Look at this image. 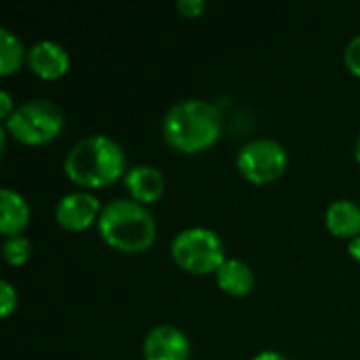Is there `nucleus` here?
<instances>
[{
	"instance_id": "f257e3e1",
	"label": "nucleus",
	"mask_w": 360,
	"mask_h": 360,
	"mask_svg": "<svg viewBox=\"0 0 360 360\" xmlns=\"http://www.w3.org/2000/svg\"><path fill=\"white\" fill-rule=\"evenodd\" d=\"M127 169V158L118 141L108 135H89L72 146L63 171L80 188H108L116 184Z\"/></svg>"
},
{
	"instance_id": "f03ea898",
	"label": "nucleus",
	"mask_w": 360,
	"mask_h": 360,
	"mask_svg": "<svg viewBox=\"0 0 360 360\" xmlns=\"http://www.w3.org/2000/svg\"><path fill=\"white\" fill-rule=\"evenodd\" d=\"M221 135L219 110L205 99L177 101L162 118L165 141L184 154H198L215 146Z\"/></svg>"
},
{
	"instance_id": "7ed1b4c3",
	"label": "nucleus",
	"mask_w": 360,
	"mask_h": 360,
	"mask_svg": "<svg viewBox=\"0 0 360 360\" xmlns=\"http://www.w3.org/2000/svg\"><path fill=\"white\" fill-rule=\"evenodd\" d=\"M101 240L120 253H143L156 240V219L146 205L116 198L103 205L97 219Z\"/></svg>"
},
{
	"instance_id": "20e7f679",
	"label": "nucleus",
	"mask_w": 360,
	"mask_h": 360,
	"mask_svg": "<svg viewBox=\"0 0 360 360\" xmlns=\"http://www.w3.org/2000/svg\"><path fill=\"white\" fill-rule=\"evenodd\" d=\"M65 124L63 110L51 99H27L4 120V131L25 146L53 141Z\"/></svg>"
},
{
	"instance_id": "39448f33",
	"label": "nucleus",
	"mask_w": 360,
	"mask_h": 360,
	"mask_svg": "<svg viewBox=\"0 0 360 360\" xmlns=\"http://www.w3.org/2000/svg\"><path fill=\"white\" fill-rule=\"evenodd\" d=\"M173 262L188 274H215L226 262V249L217 232L209 228H186L171 243Z\"/></svg>"
},
{
	"instance_id": "423d86ee",
	"label": "nucleus",
	"mask_w": 360,
	"mask_h": 360,
	"mask_svg": "<svg viewBox=\"0 0 360 360\" xmlns=\"http://www.w3.org/2000/svg\"><path fill=\"white\" fill-rule=\"evenodd\" d=\"M289 165V154L283 143L274 139H253L240 148L236 156V169L253 186H266L276 181Z\"/></svg>"
},
{
	"instance_id": "0eeeda50",
	"label": "nucleus",
	"mask_w": 360,
	"mask_h": 360,
	"mask_svg": "<svg viewBox=\"0 0 360 360\" xmlns=\"http://www.w3.org/2000/svg\"><path fill=\"white\" fill-rule=\"evenodd\" d=\"M101 202L95 194L89 192H70L59 198L55 207V219L57 224L68 232H82L97 224L101 215Z\"/></svg>"
},
{
	"instance_id": "6e6552de",
	"label": "nucleus",
	"mask_w": 360,
	"mask_h": 360,
	"mask_svg": "<svg viewBox=\"0 0 360 360\" xmlns=\"http://www.w3.org/2000/svg\"><path fill=\"white\" fill-rule=\"evenodd\" d=\"M143 359L188 360L190 359V340L181 329L173 325H158L150 329L143 340Z\"/></svg>"
},
{
	"instance_id": "1a4fd4ad",
	"label": "nucleus",
	"mask_w": 360,
	"mask_h": 360,
	"mask_svg": "<svg viewBox=\"0 0 360 360\" xmlns=\"http://www.w3.org/2000/svg\"><path fill=\"white\" fill-rule=\"evenodd\" d=\"M27 68L42 80H57L70 70V53L55 40H38L27 49Z\"/></svg>"
},
{
	"instance_id": "9d476101",
	"label": "nucleus",
	"mask_w": 360,
	"mask_h": 360,
	"mask_svg": "<svg viewBox=\"0 0 360 360\" xmlns=\"http://www.w3.org/2000/svg\"><path fill=\"white\" fill-rule=\"evenodd\" d=\"M124 186L133 200L141 205H152L165 194V175L152 165H137L127 171Z\"/></svg>"
},
{
	"instance_id": "9b49d317",
	"label": "nucleus",
	"mask_w": 360,
	"mask_h": 360,
	"mask_svg": "<svg viewBox=\"0 0 360 360\" xmlns=\"http://www.w3.org/2000/svg\"><path fill=\"white\" fill-rule=\"evenodd\" d=\"M325 226L338 238H359L360 236V207L348 198L333 200L325 211Z\"/></svg>"
},
{
	"instance_id": "f8f14e48",
	"label": "nucleus",
	"mask_w": 360,
	"mask_h": 360,
	"mask_svg": "<svg viewBox=\"0 0 360 360\" xmlns=\"http://www.w3.org/2000/svg\"><path fill=\"white\" fill-rule=\"evenodd\" d=\"M30 224V207L25 198L11 190L2 188L0 190V232L2 236H21V232Z\"/></svg>"
},
{
	"instance_id": "ddd939ff",
	"label": "nucleus",
	"mask_w": 360,
	"mask_h": 360,
	"mask_svg": "<svg viewBox=\"0 0 360 360\" xmlns=\"http://www.w3.org/2000/svg\"><path fill=\"white\" fill-rule=\"evenodd\" d=\"M215 281L217 287L232 297H245L255 287L253 270L240 259H226L215 272Z\"/></svg>"
},
{
	"instance_id": "4468645a",
	"label": "nucleus",
	"mask_w": 360,
	"mask_h": 360,
	"mask_svg": "<svg viewBox=\"0 0 360 360\" xmlns=\"http://www.w3.org/2000/svg\"><path fill=\"white\" fill-rule=\"evenodd\" d=\"M27 61V51L21 40L6 27H0V76L15 74Z\"/></svg>"
},
{
	"instance_id": "2eb2a0df",
	"label": "nucleus",
	"mask_w": 360,
	"mask_h": 360,
	"mask_svg": "<svg viewBox=\"0 0 360 360\" xmlns=\"http://www.w3.org/2000/svg\"><path fill=\"white\" fill-rule=\"evenodd\" d=\"M32 255V243L25 236H8L2 243V257L8 266H23Z\"/></svg>"
},
{
	"instance_id": "dca6fc26",
	"label": "nucleus",
	"mask_w": 360,
	"mask_h": 360,
	"mask_svg": "<svg viewBox=\"0 0 360 360\" xmlns=\"http://www.w3.org/2000/svg\"><path fill=\"white\" fill-rule=\"evenodd\" d=\"M19 304V295L17 289L8 283V281H0V316L8 319Z\"/></svg>"
},
{
	"instance_id": "f3484780",
	"label": "nucleus",
	"mask_w": 360,
	"mask_h": 360,
	"mask_svg": "<svg viewBox=\"0 0 360 360\" xmlns=\"http://www.w3.org/2000/svg\"><path fill=\"white\" fill-rule=\"evenodd\" d=\"M344 61H346V68L350 70V74L360 78V34L348 42V46L344 51Z\"/></svg>"
},
{
	"instance_id": "a211bd4d",
	"label": "nucleus",
	"mask_w": 360,
	"mask_h": 360,
	"mask_svg": "<svg viewBox=\"0 0 360 360\" xmlns=\"http://www.w3.org/2000/svg\"><path fill=\"white\" fill-rule=\"evenodd\" d=\"M205 8H207L205 0H179V2H177V11H179L184 17H190V19H194V17H198L200 13H205Z\"/></svg>"
},
{
	"instance_id": "6ab92c4d",
	"label": "nucleus",
	"mask_w": 360,
	"mask_h": 360,
	"mask_svg": "<svg viewBox=\"0 0 360 360\" xmlns=\"http://www.w3.org/2000/svg\"><path fill=\"white\" fill-rule=\"evenodd\" d=\"M17 105H13V97L8 91H0V118L6 120L13 112H15Z\"/></svg>"
},
{
	"instance_id": "aec40b11",
	"label": "nucleus",
	"mask_w": 360,
	"mask_h": 360,
	"mask_svg": "<svg viewBox=\"0 0 360 360\" xmlns=\"http://www.w3.org/2000/svg\"><path fill=\"white\" fill-rule=\"evenodd\" d=\"M253 360H287V356H283L276 350H264V352H259Z\"/></svg>"
},
{
	"instance_id": "412c9836",
	"label": "nucleus",
	"mask_w": 360,
	"mask_h": 360,
	"mask_svg": "<svg viewBox=\"0 0 360 360\" xmlns=\"http://www.w3.org/2000/svg\"><path fill=\"white\" fill-rule=\"evenodd\" d=\"M348 251H350L352 259L360 262V236L359 238H352V240H350V245H348Z\"/></svg>"
},
{
	"instance_id": "4be33fe9",
	"label": "nucleus",
	"mask_w": 360,
	"mask_h": 360,
	"mask_svg": "<svg viewBox=\"0 0 360 360\" xmlns=\"http://www.w3.org/2000/svg\"><path fill=\"white\" fill-rule=\"evenodd\" d=\"M354 158H356V162L360 165V135L359 139H356V143H354Z\"/></svg>"
}]
</instances>
